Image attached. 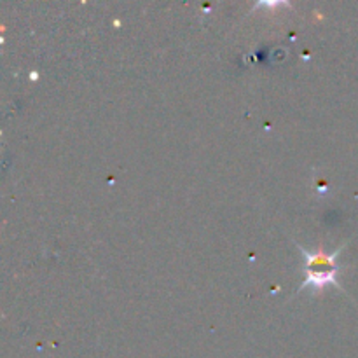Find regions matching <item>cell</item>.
Segmentation results:
<instances>
[{
  "label": "cell",
  "mask_w": 358,
  "mask_h": 358,
  "mask_svg": "<svg viewBox=\"0 0 358 358\" xmlns=\"http://www.w3.org/2000/svg\"><path fill=\"white\" fill-rule=\"evenodd\" d=\"M346 245H341L336 252L327 254L324 250H306V248H303L299 245L301 255H303L304 282L297 292H303L304 289H311L315 294H318L327 285L343 290V287L338 283L339 273H341V266L338 264V257L341 255Z\"/></svg>",
  "instance_id": "6da1fadb"
}]
</instances>
